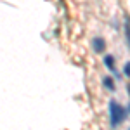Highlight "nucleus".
I'll use <instances>...</instances> for the list:
<instances>
[{
	"mask_svg": "<svg viewBox=\"0 0 130 130\" xmlns=\"http://www.w3.org/2000/svg\"><path fill=\"white\" fill-rule=\"evenodd\" d=\"M109 115H111V125L113 127H118V123L123 121L125 118V109L121 108L120 104H116V102H109Z\"/></svg>",
	"mask_w": 130,
	"mask_h": 130,
	"instance_id": "nucleus-1",
	"label": "nucleus"
},
{
	"mask_svg": "<svg viewBox=\"0 0 130 130\" xmlns=\"http://www.w3.org/2000/svg\"><path fill=\"white\" fill-rule=\"evenodd\" d=\"M104 47H106V45H104V40H102V38H95V40H94V50H95V52H102Z\"/></svg>",
	"mask_w": 130,
	"mask_h": 130,
	"instance_id": "nucleus-2",
	"label": "nucleus"
},
{
	"mask_svg": "<svg viewBox=\"0 0 130 130\" xmlns=\"http://www.w3.org/2000/svg\"><path fill=\"white\" fill-rule=\"evenodd\" d=\"M104 64H106L111 71L115 70V59H113V56H106V57H104Z\"/></svg>",
	"mask_w": 130,
	"mask_h": 130,
	"instance_id": "nucleus-3",
	"label": "nucleus"
},
{
	"mask_svg": "<svg viewBox=\"0 0 130 130\" xmlns=\"http://www.w3.org/2000/svg\"><path fill=\"white\" fill-rule=\"evenodd\" d=\"M125 38H127V45L130 49V23H128V19L125 21Z\"/></svg>",
	"mask_w": 130,
	"mask_h": 130,
	"instance_id": "nucleus-4",
	"label": "nucleus"
},
{
	"mask_svg": "<svg viewBox=\"0 0 130 130\" xmlns=\"http://www.w3.org/2000/svg\"><path fill=\"white\" fill-rule=\"evenodd\" d=\"M104 85H106V89L115 90V83H113V80H111L109 76H106V78H104Z\"/></svg>",
	"mask_w": 130,
	"mask_h": 130,
	"instance_id": "nucleus-5",
	"label": "nucleus"
},
{
	"mask_svg": "<svg viewBox=\"0 0 130 130\" xmlns=\"http://www.w3.org/2000/svg\"><path fill=\"white\" fill-rule=\"evenodd\" d=\"M123 73H125L127 76H130V62H125V66H123Z\"/></svg>",
	"mask_w": 130,
	"mask_h": 130,
	"instance_id": "nucleus-6",
	"label": "nucleus"
},
{
	"mask_svg": "<svg viewBox=\"0 0 130 130\" xmlns=\"http://www.w3.org/2000/svg\"><path fill=\"white\" fill-rule=\"evenodd\" d=\"M127 90H128V94H130V83H128V87H127Z\"/></svg>",
	"mask_w": 130,
	"mask_h": 130,
	"instance_id": "nucleus-7",
	"label": "nucleus"
}]
</instances>
